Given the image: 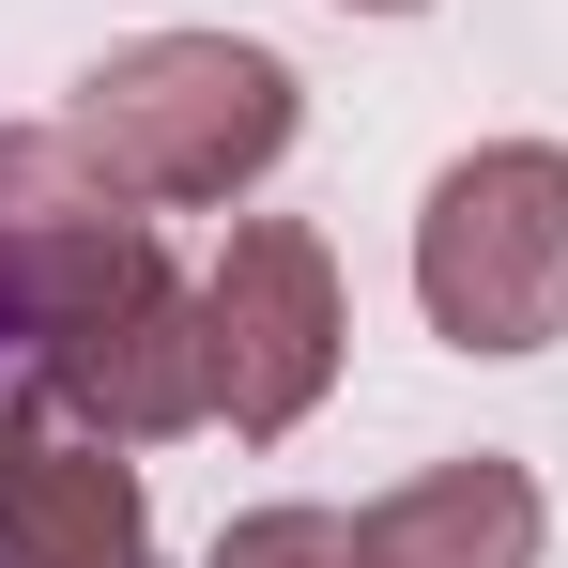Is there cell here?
<instances>
[{
	"instance_id": "52a82bcc",
	"label": "cell",
	"mask_w": 568,
	"mask_h": 568,
	"mask_svg": "<svg viewBox=\"0 0 568 568\" xmlns=\"http://www.w3.org/2000/svg\"><path fill=\"white\" fill-rule=\"evenodd\" d=\"M538 538H554V523H538V476L491 462V446L399 476V491L369 507V554L384 568H538Z\"/></svg>"
},
{
	"instance_id": "9c48e42d",
	"label": "cell",
	"mask_w": 568,
	"mask_h": 568,
	"mask_svg": "<svg viewBox=\"0 0 568 568\" xmlns=\"http://www.w3.org/2000/svg\"><path fill=\"white\" fill-rule=\"evenodd\" d=\"M354 16H430V0H354Z\"/></svg>"
},
{
	"instance_id": "3957f363",
	"label": "cell",
	"mask_w": 568,
	"mask_h": 568,
	"mask_svg": "<svg viewBox=\"0 0 568 568\" xmlns=\"http://www.w3.org/2000/svg\"><path fill=\"white\" fill-rule=\"evenodd\" d=\"M200 354H215V415L246 446L323 415V384L354 354V307H338V262H323L307 215H231V246L200 277Z\"/></svg>"
},
{
	"instance_id": "277c9868",
	"label": "cell",
	"mask_w": 568,
	"mask_h": 568,
	"mask_svg": "<svg viewBox=\"0 0 568 568\" xmlns=\"http://www.w3.org/2000/svg\"><path fill=\"white\" fill-rule=\"evenodd\" d=\"M154 262V215L78 123H0V338L31 354L47 323H78L108 277Z\"/></svg>"
},
{
	"instance_id": "7a4b0ae2",
	"label": "cell",
	"mask_w": 568,
	"mask_h": 568,
	"mask_svg": "<svg viewBox=\"0 0 568 568\" xmlns=\"http://www.w3.org/2000/svg\"><path fill=\"white\" fill-rule=\"evenodd\" d=\"M415 307L462 354H554L568 338V154L476 139L415 200Z\"/></svg>"
},
{
	"instance_id": "6da1fadb",
	"label": "cell",
	"mask_w": 568,
	"mask_h": 568,
	"mask_svg": "<svg viewBox=\"0 0 568 568\" xmlns=\"http://www.w3.org/2000/svg\"><path fill=\"white\" fill-rule=\"evenodd\" d=\"M62 123H78L139 200L200 215V200H246L292 154V62L246 47V31H139V47H108L93 78H78Z\"/></svg>"
},
{
	"instance_id": "ba28073f",
	"label": "cell",
	"mask_w": 568,
	"mask_h": 568,
	"mask_svg": "<svg viewBox=\"0 0 568 568\" xmlns=\"http://www.w3.org/2000/svg\"><path fill=\"white\" fill-rule=\"evenodd\" d=\"M215 568H384V554H369L354 507H246V523L215 538Z\"/></svg>"
},
{
	"instance_id": "5b68a950",
	"label": "cell",
	"mask_w": 568,
	"mask_h": 568,
	"mask_svg": "<svg viewBox=\"0 0 568 568\" xmlns=\"http://www.w3.org/2000/svg\"><path fill=\"white\" fill-rule=\"evenodd\" d=\"M31 384L62 415H93L108 446H154V430H200L215 415V354H200V277H170V246L139 277H108L78 323L31 338Z\"/></svg>"
},
{
	"instance_id": "8992f818",
	"label": "cell",
	"mask_w": 568,
	"mask_h": 568,
	"mask_svg": "<svg viewBox=\"0 0 568 568\" xmlns=\"http://www.w3.org/2000/svg\"><path fill=\"white\" fill-rule=\"evenodd\" d=\"M0 568H154V507L108 462L93 415H62L47 384L0 399Z\"/></svg>"
}]
</instances>
